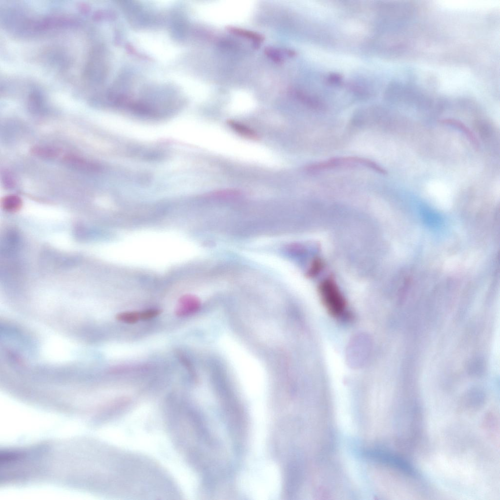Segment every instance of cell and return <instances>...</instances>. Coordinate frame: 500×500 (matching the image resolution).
<instances>
[{
    "label": "cell",
    "instance_id": "cell-8",
    "mask_svg": "<svg viewBox=\"0 0 500 500\" xmlns=\"http://www.w3.org/2000/svg\"><path fill=\"white\" fill-rule=\"evenodd\" d=\"M31 152L37 157L44 159H54L60 154L56 148L44 146H35L31 148Z\"/></svg>",
    "mask_w": 500,
    "mask_h": 500
},
{
    "label": "cell",
    "instance_id": "cell-1",
    "mask_svg": "<svg viewBox=\"0 0 500 500\" xmlns=\"http://www.w3.org/2000/svg\"><path fill=\"white\" fill-rule=\"evenodd\" d=\"M357 166L366 167L382 174L387 173L385 169L373 161L358 157L333 158L327 161L310 165L306 167V170L310 173H313L337 167H351Z\"/></svg>",
    "mask_w": 500,
    "mask_h": 500
},
{
    "label": "cell",
    "instance_id": "cell-3",
    "mask_svg": "<svg viewBox=\"0 0 500 500\" xmlns=\"http://www.w3.org/2000/svg\"><path fill=\"white\" fill-rule=\"evenodd\" d=\"M372 458L411 477H416L417 472L414 467L401 457L383 451H370L366 453Z\"/></svg>",
    "mask_w": 500,
    "mask_h": 500
},
{
    "label": "cell",
    "instance_id": "cell-6",
    "mask_svg": "<svg viewBox=\"0 0 500 500\" xmlns=\"http://www.w3.org/2000/svg\"><path fill=\"white\" fill-rule=\"evenodd\" d=\"M486 368V361L483 357L479 355H476L470 358L466 366L467 373L474 377L482 376L485 372Z\"/></svg>",
    "mask_w": 500,
    "mask_h": 500
},
{
    "label": "cell",
    "instance_id": "cell-10",
    "mask_svg": "<svg viewBox=\"0 0 500 500\" xmlns=\"http://www.w3.org/2000/svg\"><path fill=\"white\" fill-rule=\"evenodd\" d=\"M228 124L233 130L243 136L252 139L258 138V134L255 131L243 124L233 120H229Z\"/></svg>",
    "mask_w": 500,
    "mask_h": 500
},
{
    "label": "cell",
    "instance_id": "cell-9",
    "mask_svg": "<svg viewBox=\"0 0 500 500\" xmlns=\"http://www.w3.org/2000/svg\"><path fill=\"white\" fill-rule=\"evenodd\" d=\"M227 29L230 33L250 40L256 44L261 43L264 40L263 36L255 32L231 26L228 27Z\"/></svg>",
    "mask_w": 500,
    "mask_h": 500
},
{
    "label": "cell",
    "instance_id": "cell-14",
    "mask_svg": "<svg viewBox=\"0 0 500 500\" xmlns=\"http://www.w3.org/2000/svg\"><path fill=\"white\" fill-rule=\"evenodd\" d=\"M265 53L274 62L281 63L283 61V51L281 52L276 49L270 47L265 49Z\"/></svg>",
    "mask_w": 500,
    "mask_h": 500
},
{
    "label": "cell",
    "instance_id": "cell-12",
    "mask_svg": "<svg viewBox=\"0 0 500 500\" xmlns=\"http://www.w3.org/2000/svg\"><path fill=\"white\" fill-rule=\"evenodd\" d=\"M485 398V394L483 390L479 387H474L470 388L467 392L466 399L469 402L477 405L482 402Z\"/></svg>",
    "mask_w": 500,
    "mask_h": 500
},
{
    "label": "cell",
    "instance_id": "cell-13",
    "mask_svg": "<svg viewBox=\"0 0 500 500\" xmlns=\"http://www.w3.org/2000/svg\"><path fill=\"white\" fill-rule=\"evenodd\" d=\"M116 319L120 321L133 324L140 320V312H125L118 313Z\"/></svg>",
    "mask_w": 500,
    "mask_h": 500
},
{
    "label": "cell",
    "instance_id": "cell-15",
    "mask_svg": "<svg viewBox=\"0 0 500 500\" xmlns=\"http://www.w3.org/2000/svg\"><path fill=\"white\" fill-rule=\"evenodd\" d=\"M161 313V311L158 309H148L140 312V320H146L153 318Z\"/></svg>",
    "mask_w": 500,
    "mask_h": 500
},
{
    "label": "cell",
    "instance_id": "cell-4",
    "mask_svg": "<svg viewBox=\"0 0 500 500\" xmlns=\"http://www.w3.org/2000/svg\"><path fill=\"white\" fill-rule=\"evenodd\" d=\"M200 301L196 296L186 294L179 299L176 314L180 317L187 316L196 312L200 309Z\"/></svg>",
    "mask_w": 500,
    "mask_h": 500
},
{
    "label": "cell",
    "instance_id": "cell-5",
    "mask_svg": "<svg viewBox=\"0 0 500 500\" xmlns=\"http://www.w3.org/2000/svg\"><path fill=\"white\" fill-rule=\"evenodd\" d=\"M63 162L66 165L77 170L92 172L99 169V166L93 162L74 155L65 156L63 158Z\"/></svg>",
    "mask_w": 500,
    "mask_h": 500
},
{
    "label": "cell",
    "instance_id": "cell-7",
    "mask_svg": "<svg viewBox=\"0 0 500 500\" xmlns=\"http://www.w3.org/2000/svg\"><path fill=\"white\" fill-rule=\"evenodd\" d=\"M442 124L455 126L461 130L467 136L473 146L476 148H479V144L478 140L472 130L468 128L462 122L454 119H444L439 121Z\"/></svg>",
    "mask_w": 500,
    "mask_h": 500
},
{
    "label": "cell",
    "instance_id": "cell-17",
    "mask_svg": "<svg viewBox=\"0 0 500 500\" xmlns=\"http://www.w3.org/2000/svg\"><path fill=\"white\" fill-rule=\"evenodd\" d=\"M11 178L12 177L10 175H6L4 177V182L6 183L8 186H12L13 185V181Z\"/></svg>",
    "mask_w": 500,
    "mask_h": 500
},
{
    "label": "cell",
    "instance_id": "cell-2",
    "mask_svg": "<svg viewBox=\"0 0 500 500\" xmlns=\"http://www.w3.org/2000/svg\"><path fill=\"white\" fill-rule=\"evenodd\" d=\"M319 292L322 302L331 315L339 317L343 314L346 307L345 300L333 280L326 279L322 282Z\"/></svg>",
    "mask_w": 500,
    "mask_h": 500
},
{
    "label": "cell",
    "instance_id": "cell-11",
    "mask_svg": "<svg viewBox=\"0 0 500 500\" xmlns=\"http://www.w3.org/2000/svg\"><path fill=\"white\" fill-rule=\"evenodd\" d=\"M1 204L4 210L13 212L19 210L22 206V202L19 196L9 195L2 199Z\"/></svg>",
    "mask_w": 500,
    "mask_h": 500
},
{
    "label": "cell",
    "instance_id": "cell-16",
    "mask_svg": "<svg viewBox=\"0 0 500 500\" xmlns=\"http://www.w3.org/2000/svg\"><path fill=\"white\" fill-rule=\"evenodd\" d=\"M321 263L319 260L315 261L313 265H312L311 269L310 271L309 274L311 275H312L317 274L318 272L320 270L321 268Z\"/></svg>",
    "mask_w": 500,
    "mask_h": 500
}]
</instances>
